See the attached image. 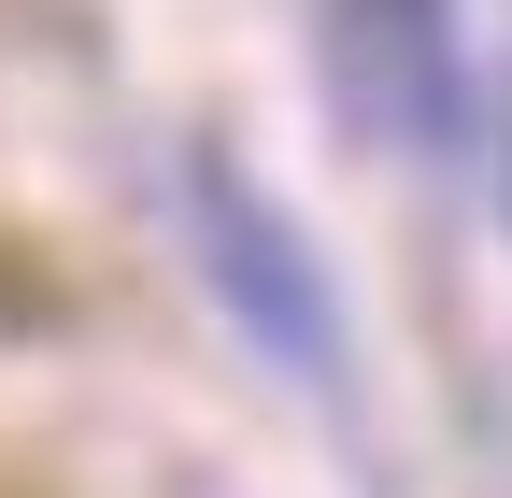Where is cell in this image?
<instances>
[{
  "mask_svg": "<svg viewBox=\"0 0 512 498\" xmlns=\"http://www.w3.org/2000/svg\"><path fill=\"white\" fill-rule=\"evenodd\" d=\"M328 57H342V100L384 143H413V157L456 143V114H470L456 0H328Z\"/></svg>",
  "mask_w": 512,
  "mask_h": 498,
  "instance_id": "6da1fadb",
  "label": "cell"
},
{
  "mask_svg": "<svg viewBox=\"0 0 512 498\" xmlns=\"http://www.w3.org/2000/svg\"><path fill=\"white\" fill-rule=\"evenodd\" d=\"M200 228H214V271H228V299L256 328H271V356H299V370H328V285L299 271V242H285V214L271 200H242L228 171H200Z\"/></svg>",
  "mask_w": 512,
  "mask_h": 498,
  "instance_id": "7a4b0ae2",
  "label": "cell"
},
{
  "mask_svg": "<svg viewBox=\"0 0 512 498\" xmlns=\"http://www.w3.org/2000/svg\"><path fill=\"white\" fill-rule=\"evenodd\" d=\"M498 185H512V114H498Z\"/></svg>",
  "mask_w": 512,
  "mask_h": 498,
  "instance_id": "3957f363",
  "label": "cell"
}]
</instances>
